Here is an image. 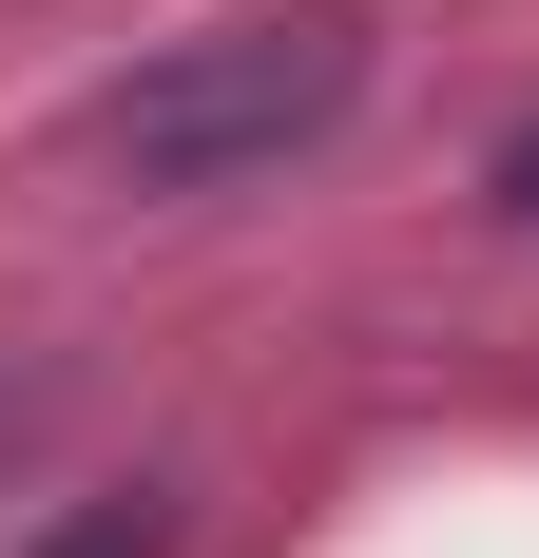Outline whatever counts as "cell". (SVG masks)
I'll list each match as a JSON object with an SVG mask.
<instances>
[{
    "mask_svg": "<svg viewBox=\"0 0 539 558\" xmlns=\"http://www.w3.org/2000/svg\"><path fill=\"white\" fill-rule=\"evenodd\" d=\"M367 116V20L347 0H289V20H213V39H155L77 135H97L116 193H251V173L327 155Z\"/></svg>",
    "mask_w": 539,
    "mask_h": 558,
    "instance_id": "obj_1",
    "label": "cell"
},
{
    "mask_svg": "<svg viewBox=\"0 0 539 558\" xmlns=\"http://www.w3.org/2000/svg\"><path fill=\"white\" fill-rule=\"evenodd\" d=\"M482 213H501V231H539V116H520V135L482 155Z\"/></svg>",
    "mask_w": 539,
    "mask_h": 558,
    "instance_id": "obj_3",
    "label": "cell"
},
{
    "mask_svg": "<svg viewBox=\"0 0 539 558\" xmlns=\"http://www.w3.org/2000/svg\"><path fill=\"white\" fill-rule=\"evenodd\" d=\"M39 558H173V501H155V482H135V501H77Z\"/></svg>",
    "mask_w": 539,
    "mask_h": 558,
    "instance_id": "obj_2",
    "label": "cell"
}]
</instances>
